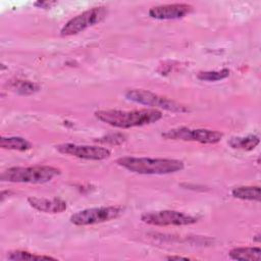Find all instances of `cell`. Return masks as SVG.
<instances>
[{
    "instance_id": "8992f818",
    "label": "cell",
    "mask_w": 261,
    "mask_h": 261,
    "mask_svg": "<svg viewBox=\"0 0 261 261\" xmlns=\"http://www.w3.org/2000/svg\"><path fill=\"white\" fill-rule=\"evenodd\" d=\"M166 140L198 142L201 144H216L221 141L223 134L218 130L208 128H192L187 126H178L167 129L161 134Z\"/></svg>"
},
{
    "instance_id": "7a4b0ae2",
    "label": "cell",
    "mask_w": 261,
    "mask_h": 261,
    "mask_svg": "<svg viewBox=\"0 0 261 261\" xmlns=\"http://www.w3.org/2000/svg\"><path fill=\"white\" fill-rule=\"evenodd\" d=\"M116 163L130 172L139 174H169L185 168V163L181 160L169 158L125 156L118 158Z\"/></svg>"
},
{
    "instance_id": "277c9868",
    "label": "cell",
    "mask_w": 261,
    "mask_h": 261,
    "mask_svg": "<svg viewBox=\"0 0 261 261\" xmlns=\"http://www.w3.org/2000/svg\"><path fill=\"white\" fill-rule=\"evenodd\" d=\"M124 97L129 101L141 105L149 106L153 109H163L175 113H184L190 111V109L186 105L148 90L129 89L125 91Z\"/></svg>"
},
{
    "instance_id": "7c38bea8",
    "label": "cell",
    "mask_w": 261,
    "mask_h": 261,
    "mask_svg": "<svg viewBox=\"0 0 261 261\" xmlns=\"http://www.w3.org/2000/svg\"><path fill=\"white\" fill-rule=\"evenodd\" d=\"M233 260L240 261H259L261 259V249L259 247H238L228 253Z\"/></svg>"
},
{
    "instance_id": "30bf717a",
    "label": "cell",
    "mask_w": 261,
    "mask_h": 261,
    "mask_svg": "<svg viewBox=\"0 0 261 261\" xmlns=\"http://www.w3.org/2000/svg\"><path fill=\"white\" fill-rule=\"evenodd\" d=\"M194 7L187 3L158 5L150 8L149 15L155 19H177L190 14Z\"/></svg>"
},
{
    "instance_id": "ba28073f",
    "label": "cell",
    "mask_w": 261,
    "mask_h": 261,
    "mask_svg": "<svg viewBox=\"0 0 261 261\" xmlns=\"http://www.w3.org/2000/svg\"><path fill=\"white\" fill-rule=\"evenodd\" d=\"M141 220L144 223L155 226H181L196 223L198 217L175 210H159L143 213Z\"/></svg>"
},
{
    "instance_id": "44dd1931",
    "label": "cell",
    "mask_w": 261,
    "mask_h": 261,
    "mask_svg": "<svg viewBox=\"0 0 261 261\" xmlns=\"http://www.w3.org/2000/svg\"><path fill=\"white\" fill-rule=\"evenodd\" d=\"M167 260H191L189 257H181V256H167Z\"/></svg>"
},
{
    "instance_id": "9c48e42d",
    "label": "cell",
    "mask_w": 261,
    "mask_h": 261,
    "mask_svg": "<svg viewBox=\"0 0 261 261\" xmlns=\"http://www.w3.org/2000/svg\"><path fill=\"white\" fill-rule=\"evenodd\" d=\"M56 150L64 155L73 156L86 160L100 161L110 157L111 151L106 147L100 146H89V145H77L72 143H64L55 146Z\"/></svg>"
},
{
    "instance_id": "5b68a950",
    "label": "cell",
    "mask_w": 261,
    "mask_h": 261,
    "mask_svg": "<svg viewBox=\"0 0 261 261\" xmlns=\"http://www.w3.org/2000/svg\"><path fill=\"white\" fill-rule=\"evenodd\" d=\"M124 208L121 206H103L81 210L73 213L69 221L77 226H86L110 221L122 215Z\"/></svg>"
},
{
    "instance_id": "3957f363",
    "label": "cell",
    "mask_w": 261,
    "mask_h": 261,
    "mask_svg": "<svg viewBox=\"0 0 261 261\" xmlns=\"http://www.w3.org/2000/svg\"><path fill=\"white\" fill-rule=\"evenodd\" d=\"M61 170L49 165L35 166H15L2 171L0 178L3 181L9 182H24V184H45L60 175Z\"/></svg>"
},
{
    "instance_id": "ac0fdd59",
    "label": "cell",
    "mask_w": 261,
    "mask_h": 261,
    "mask_svg": "<svg viewBox=\"0 0 261 261\" xmlns=\"http://www.w3.org/2000/svg\"><path fill=\"white\" fill-rule=\"evenodd\" d=\"M230 71L227 68H222L220 70H207L200 71L197 74V79L204 82H217L228 77Z\"/></svg>"
},
{
    "instance_id": "2e32d148",
    "label": "cell",
    "mask_w": 261,
    "mask_h": 261,
    "mask_svg": "<svg viewBox=\"0 0 261 261\" xmlns=\"http://www.w3.org/2000/svg\"><path fill=\"white\" fill-rule=\"evenodd\" d=\"M10 86L16 93L24 96L32 95L40 90L39 84L31 81H23V80H15L10 83Z\"/></svg>"
},
{
    "instance_id": "e0dca14e",
    "label": "cell",
    "mask_w": 261,
    "mask_h": 261,
    "mask_svg": "<svg viewBox=\"0 0 261 261\" xmlns=\"http://www.w3.org/2000/svg\"><path fill=\"white\" fill-rule=\"evenodd\" d=\"M7 258L9 260H56L54 257L46 256V255H37L28 251L22 250H14L10 251L7 254Z\"/></svg>"
},
{
    "instance_id": "ffe728a7",
    "label": "cell",
    "mask_w": 261,
    "mask_h": 261,
    "mask_svg": "<svg viewBox=\"0 0 261 261\" xmlns=\"http://www.w3.org/2000/svg\"><path fill=\"white\" fill-rule=\"evenodd\" d=\"M56 3H57L56 1H37L34 3V5L39 8L48 9V8H51L53 5H55Z\"/></svg>"
},
{
    "instance_id": "d6986e66",
    "label": "cell",
    "mask_w": 261,
    "mask_h": 261,
    "mask_svg": "<svg viewBox=\"0 0 261 261\" xmlns=\"http://www.w3.org/2000/svg\"><path fill=\"white\" fill-rule=\"evenodd\" d=\"M126 135L122 133H115V134H108L104 137H101L96 140V142L100 144H107V145H120L126 141Z\"/></svg>"
},
{
    "instance_id": "8fae6325",
    "label": "cell",
    "mask_w": 261,
    "mask_h": 261,
    "mask_svg": "<svg viewBox=\"0 0 261 261\" xmlns=\"http://www.w3.org/2000/svg\"><path fill=\"white\" fill-rule=\"evenodd\" d=\"M28 203L36 210L44 213L56 214L61 213L66 210V202L60 198H38V197H29Z\"/></svg>"
},
{
    "instance_id": "4fadbf2b",
    "label": "cell",
    "mask_w": 261,
    "mask_h": 261,
    "mask_svg": "<svg viewBox=\"0 0 261 261\" xmlns=\"http://www.w3.org/2000/svg\"><path fill=\"white\" fill-rule=\"evenodd\" d=\"M260 143V139L256 135H248L246 137H232L228 141V145L232 149L251 151Z\"/></svg>"
},
{
    "instance_id": "9a60e30c",
    "label": "cell",
    "mask_w": 261,
    "mask_h": 261,
    "mask_svg": "<svg viewBox=\"0 0 261 261\" xmlns=\"http://www.w3.org/2000/svg\"><path fill=\"white\" fill-rule=\"evenodd\" d=\"M231 195L234 198L247 201H256L260 202L261 200V193L259 186H243L237 187L232 189Z\"/></svg>"
},
{
    "instance_id": "5bb4252c",
    "label": "cell",
    "mask_w": 261,
    "mask_h": 261,
    "mask_svg": "<svg viewBox=\"0 0 261 261\" xmlns=\"http://www.w3.org/2000/svg\"><path fill=\"white\" fill-rule=\"evenodd\" d=\"M0 147L2 149L8 150H16V151H28L32 149L33 145L31 142L25 140L22 137H1L0 139Z\"/></svg>"
},
{
    "instance_id": "52a82bcc",
    "label": "cell",
    "mask_w": 261,
    "mask_h": 261,
    "mask_svg": "<svg viewBox=\"0 0 261 261\" xmlns=\"http://www.w3.org/2000/svg\"><path fill=\"white\" fill-rule=\"evenodd\" d=\"M108 9L105 6H98L90 8L76 16L69 19L61 29V36H72L76 35L86 29L95 25L106 18Z\"/></svg>"
},
{
    "instance_id": "6da1fadb",
    "label": "cell",
    "mask_w": 261,
    "mask_h": 261,
    "mask_svg": "<svg viewBox=\"0 0 261 261\" xmlns=\"http://www.w3.org/2000/svg\"><path fill=\"white\" fill-rule=\"evenodd\" d=\"M100 121L118 128H130L151 124L160 120L163 116L158 109L143 108L136 110L103 109L94 112Z\"/></svg>"
}]
</instances>
